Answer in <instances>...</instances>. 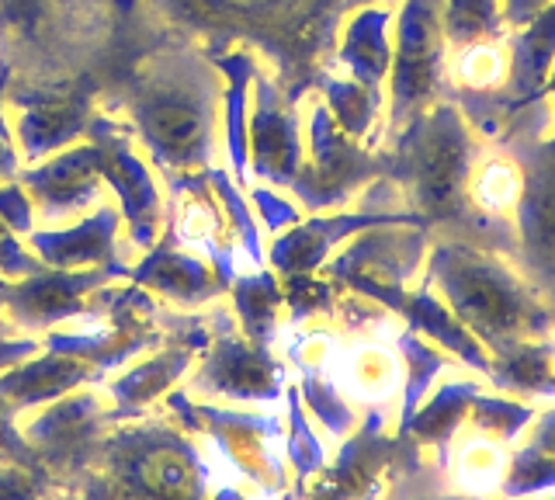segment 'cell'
Wrapping results in <instances>:
<instances>
[{"instance_id": "1", "label": "cell", "mask_w": 555, "mask_h": 500, "mask_svg": "<svg viewBox=\"0 0 555 500\" xmlns=\"http://www.w3.org/2000/svg\"><path fill=\"white\" fill-rule=\"evenodd\" d=\"M441 285L455 313L482 337L507 341L534 323V303L507 271L465 247H448L438 257Z\"/></svg>"}, {"instance_id": "2", "label": "cell", "mask_w": 555, "mask_h": 500, "mask_svg": "<svg viewBox=\"0 0 555 500\" xmlns=\"http://www.w3.org/2000/svg\"><path fill=\"white\" fill-rule=\"evenodd\" d=\"M410 175L430 213H451L473 178V140L455 108H434L410 132Z\"/></svg>"}, {"instance_id": "3", "label": "cell", "mask_w": 555, "mask_h": 500, "mask_svg": "<svg viewBox=\"0 0 555 500\" xmlns=\"http://www.w3.org/2000/svg\"><path fill=\"white\" fill-rule=\"evenodd\" d=\"M441 0H406L399 18V49L392 74V112L396 126L416 108L427 105V98L438 91L441 80Z\"/></svg>"}, {"instance_id": "4", "label": "cell", "mask_w": 555, "mask_h": 500, "mask_svg": "<svg viewBox=\"0 0 555 500\" xmlns=\"http://www.w3.org/2000/svg\"><path fill=\"white\" fill-rule=\"evenodd\" d=\"M517 219L534 261L555 265V143H531L517 192Z\"/></svg>"}, {"instance_id": "5", "label": "cell", "mask_w": 555, "mask_h": 500, "mask_svg": "<svg viewBox=\"0 0 555 500\" xmlns=\"http://www.w3.org/2000/svg\"><path fill=\"white\" fill-rule=\"evenodd\" d=\"M386 25L389 18L382 11H369L351 25L344 42V63L364 80V88H375L382 74L389 70V42H386Z\"/></svg>"}, {"instance_id": "6", "label": "cell", "mask_w": 555, "mask_h": 500, "mask_svg": "<svg viewBox=\"0 0 555 500\" xmlns=\"http://www.w3.org/2000/svg\"><path fill=\"white\" fill-rule=\"evenodd\" d=\"M500 0H444L441 4V28L455 46L493 39L500 31Z\"/></svg>"}, {"instance_id": "7", "label": "cell", "mask_w": 555, "mask_h": 500, "mask_svg": "<svg viewBox=\"0 0 555 500\" xmlns=\"http://www.w3.org/2000/svg\"><path fill=\"white\" fill-rule=\"evenodd\" d=\"M150 140L173 157H188L202 143V118L191 105L164 101L150 112Z\"/></svg>"}, {"instance_id": "8", "label": "cell", "mask_w": 555, "mask_h": 500, "mask_svg": "<svg viewBox=\"0 0 555 500\" xmlns=\"http://www.w3.org/2000/svg\"><path fill=\"white\" fill-rule=\"evenodd\" d=\"M139 479L150 493L167 500H188L195 493V465L178 448H160V452L146 456L139 465Z\"/></svg>"}, {"instance_id": "9", "label": "cell", "mask_w": 555, "mask_h": 500, "mask_svg": "<svg viewBox=\"0 0 555 500\" xmlns=\"http://www.w3.org/2000/svg\"><path fill=\"white\" fill-rule=\"evenodd\" d=\"M507 70H511V53H500L490 42H468L465 53L459 60V77L468 88H476L479 94H490L496 84H507Z\"/></svg>"}, {"instance_id": "10", "label": "cell", "mask_w": 555, "mask_h": 500, "mask_svg": "<svg viewBox=\"0 0 555 500\" xmlns=\"http://www.w3.org/2000/svg\"><path fill=\"white\" fill-rule=\"evenodd\" d=\"M476 195L479 202L486 205H511L517 202V192H520V170L507 161H493V164H486L479 175H476Z\"/></svg>"}, {"instance_id": "11", "label": "cell", "mask_w": 555, "mask_h": 500, "mask_svg": "<svg viewBox=\"0 0 555 500\" xmlns=\"http://www.w3.org/2000/svg\"><path fill=\"white\" fill-rule=\"evenodd\" d=\"M334 105L340 112V123L351 132H364L375 115V94L354 88V84H337L334 88Z\"/></svg>"}, {"instance_id": "12", "label": "cell", "mask_w": 555, "mask_h": 500, "mask_svg": "<svg viewBox=\"0 0 555 500\" xmlns=\"http://www.w3.org/2000/svg\"><path fill=\"white\" fill-rule=\"evenodd\" d=\"M545 4H548V0H503V22L520 28L525 22H531Z\"/></svg>"}, {"instance_id": "13", "label": "cell", "mask_w": 555, "mask_h": 500, "mask_svg": "<svg viewBox=\"0 0 555 500\" xmlns=\"http://www.w3.org/2000/svg\"><path fill=\"white\" fill-rule=\"evenodd\" d=\"M542 98H555V63H552V70H548V80H545V88H542ZM548 140L555 143V132L548 136Z\"/></svg>"}, {"instance_id": "14", "label": "cell", "mask_w": 555, "mask_h": 500, "mask_svg": "<svg viewBox=\"0 0 555 500\" xmlns=\"http://www.w3.org/2000/svg\"><path fill=\"white\" fill-rule=\"evenodd\" d=\"M548 438H552V441H555V421H552V424H548Z\"/></svg>"}, {"instance_id": "15", "label": "cell", "mask_w": 555, "mask_h": 500, "mask_svg": "<svg viewBox=\"0 0 555 500\" xmlns=\"http://www.w3.org/2000/svg\"><path fill=\"white\" fill-rule=\"evenodd\" d=\"M230 4H254V0H230Z\"/></svg>"}]
</instances>
